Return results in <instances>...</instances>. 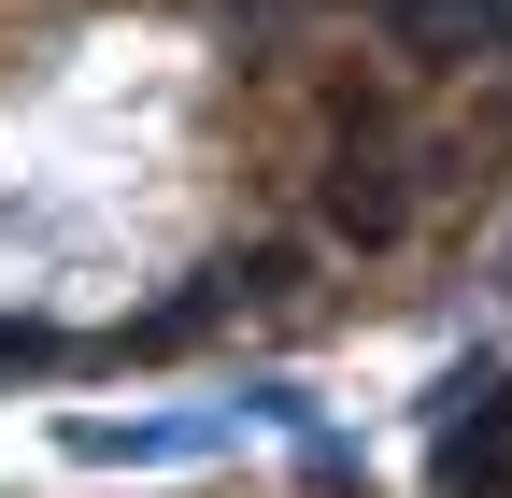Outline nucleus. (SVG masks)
<instances>
[{
    "mask_svg": "<svg viewBox=\"0 0 512 498\" xmlns=\"http://www.w3.org/2000/svg\"><path fill=\"white\" fill-rule=\"evenodd\" d=\"M313 214H328V242H356V257H384V242H413V157L384 143V114H342V129H328V171H313Z\"/></svg>",
    "mask_w": 512,
    "mask_h": 498,
    "instance_id": "f257e3e1",
    "label": "nucleus"
},
{
    "mask_svg": "<svg viewBox=\"0 0 512 498\" xmlns=\"http://www.w3.org/2000/svg\"><path fill=\"white\" fill-rule=\"evenodd\" d=\"M356 29H370V43H399L413 72H456L470 29H498V0H356Z\"/></svg>",
    "mask_w": 512,
    "mask_h": 498,
    "instance_id": "f03ea898",
    "label": "nucleus"
}]
</instances>
